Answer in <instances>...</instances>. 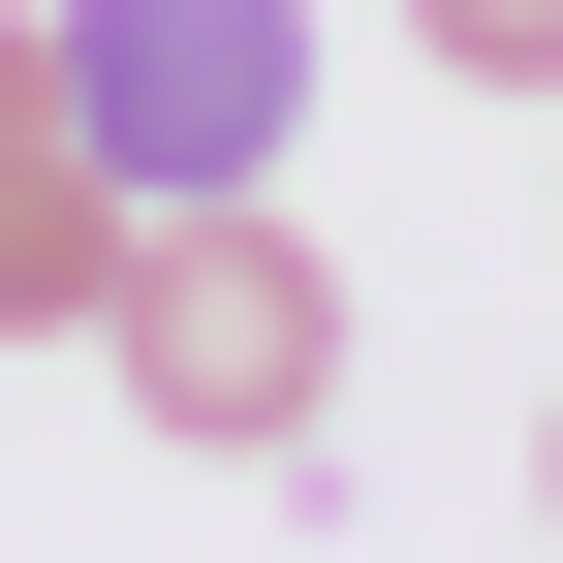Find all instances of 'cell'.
Returning a JSON list of instances; mask_svg holds the SVG:
<instances>
[{"mask_svg":"<svg viewBox=\"0 0 563 563\" xmlns=\"http://www.w3.org/2000/svg\"><path fill=\"white\" fill-rule=\"evenodd\" d=\"M95 344H125V407H157L188 470H313V407H344V251L282 220V188H157L95 282Z\"/></svg>","mask_w":563,"mask_h":563,"instance_id":"1","label":"cell"},{"mask_svg":"<svg viewBox=\"0 0 563 563\" xmlns=\"http://www.w3.org/2000/svg\"><path fill=\"white\" fill-rule=\"evenodd\" d=\"M63 157L157 188H282L313 157V0H63Z\"/></svg>","mask_w":563,"mask_h":563,"instance_id":"2","label":"cell"},{"mask_svg":"<svg viewBox=\"0 0 563 563\" xmlns=\"http://www.w3.org/2000/svg\"><path fill=\"white\" fill-rule=\"evenodd\" d=\"M95 282H125V188L95 157H0V344H95Z\"/></svg>","mask_w":563,"mask_h":563,"instance_id":"3","label":"cell"},{"mask_svg":"<svg viewBox=\"0 0 563 563\" xmlns=\"http://www.w3.org/2000/svg\"><path fill=\"white\" fill-rule=\"evenodd\" d=\"M407 63H470V95H563V0H407Z\"/></svg>","mask_w":563,"mask_h":563,"instance_id":"4","label":"cell"},{"mask_svg":"<svg viewBox=\"0 0 563 563\" xmlns=\"http://www.w3.org/2000/svg\"><path fill=\"white\" fill-rule=\"evenodd\" d=\"M0 157H63V32H32V0H0Z\"/></svg>","mask_w":563,"mask_h":563,"instance_id":"5","label":"cell"},{"mask_svg":"<svg viewBox=\"0 0 563 563\" xmlns=\"http://www.w3.org/2000/svg\"><path fill=\"white\" fill-rule=\"evenodd\" d=\"M532 501H563V439H532Z\"/></svg>","mask_w":563,"mask_h":563,"instance_id":"6","label":"cell"}]
</instances>
